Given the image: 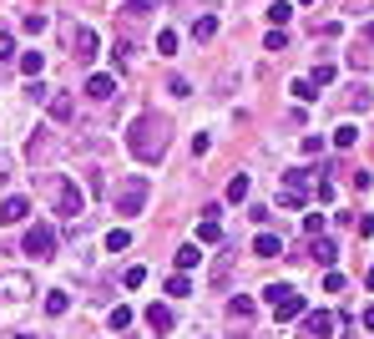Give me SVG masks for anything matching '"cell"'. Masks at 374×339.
<instances>
[{
	"label": "cell",
	"instance_id": "obj_29",
	"mask_svg": "<svg viewBox=\"0 0 374 339\" xmlns=\"http://www.w3.org/2000/svg\"><path fill=\"white\" fill-rule=\"evenodd\" d=\"M20 26H26V31H31V36H41V31H46V15H41V10H31V15H26V20H20Z\"/></svg>",
	"mask_w": 374,
	"mask_h": 339
},
{
	"label": "cell",
	"instance_id": "obj_17",
	"mask_svg": "<svg viewBox=\"0 0 374 339\" xmlns=\"http://www.w3.org/2000/svg\"><path fill=\"white\" fill-rule=\"evenodd\" d=\"M66 309H71V294H61V289H51V294H46V314H51V319H61Z\"/></svg>",
	"mask_w": 374,
	"mask_h": 339
},
{
	"label": "cell",
	"instance_id": "obj_7",
	"mask_svg": "<svg viewBox=\"0 0 374 339\" xmlns=\"http://www.w3.org/2000/svg\"><path fill=\"white\" fill-rule=\"evenodd\" d=\"M299 319H303V334H299V339H329V334H334V314H324V309H319V314L303 309Z\"/></svg>",
	"mask_w": 374,
	"mask_h": 339
},
{
	"label": "cell",
	"instance_id": "obj_19",
	"mask_svg": "<svg viewBox=\"0 0 374 339\" xmlns=\"http://www.w3.org/2000/svg\"><path fill=\"white\" fill-rule=\"evenodd\" d=\"M223 238V228H217V218H203L197 223V243H217Z\"/></svg>",
	"mask_w": 374,
	"mask_h": 339
},
{
	"label": "cell",
	"instance_id": "obj_31",
	"mask_svg": "<svg viewBox=\"0 0 374 339\" xmlns=\"http://www.w3.org/2000/svg\"><path fill=\"white\" fill-rule=\"evenodd\" d=\"M289 15H294V10H289V6H283V0H278V6L268 10V20H273V31H283V20H289Z\"/></svg>",
	"mask_w": 374,
	"mask_h": 339
},
{
	"label": "cell",
	"instance_id": "obj_32",
	"mask_svg": "<svg viewBox=\"0 0 374 339\" xmlns=\"http://www.w3.org/2000/svg\"><path fill=\"white\" fill-rule=\"evenodd\" d=\"M303 233H309V238H319V233H324V213H309V218H303Z\"/></svg>",
	"mask_w": 374,
	"mask_h": 339
},
{
	"label": "cell",
	"instance_id": "obj_14",
	"mask_svg": "<svg viewBox=\"0 0 374 339\" xmlns=\"http://www.w3.org/2000/svg\"><path fill=\"white\" fill-rule=\"evenodd\" d=\"M228 319H233V324H248V319H253V299H248V294H238V299L228 304Z\"/></svg>",
	"mask_w": 374,
	"mask_h": 339
},
{
	"label": "cell",
	"instance_id": "obj_27",
	"mask_svg": "<svg viewBox=\"0 0 374 339\" xmlns=\"http://www.w3.org/2000/svg\"><path fill=\"white\" fill-rule=\"evenodd\" d=\"M309 81H314V87H329V81H334V66H329V61H319V66H314V76H309Z\"/></svg>",
	"mask_w": 374,
	"mask_h": 339
},
{
	"label": "cell",
	"instance_id": "obj_8",
	"mask_svg": "<svg viewBox=\"0 0 374 339\" xmlns=\"http://www.w3.org/2000/svg\"><path fill=\"white\" fill-rule=\"evenodd\" d=\"M66 41H71V56H76V61H92V56H96V31L71 26V31H66Z\"/></svg>",
	"mask_w": 374,
	"mask_h": 339
},
{
	"label": "cell",
	"instance_id": "obj_5",
	"mask_svg": "<svg viewBox=\"0 0 374 339\" xmlns=\"http://www.w3.org/2000/svg\"><path fill=\"white\" fill-rule=\"evenodd\" d=\"M51 193H56V213H66V218L76 223V213L86 208V198H81V193H76V187L66 182V178H51Z\"/></svg>",
	"mask_w": 374,
	"mask_h": 339
},
{
	"label": "cell",
	"instance_id": "obj_34",
	"mask_svg": "<svg viewBox=\"0 0 374 339\" xmlns=\"http://www.w3.org/2000/svg\"><path fill=\"white\" fill-rule=\"evenodd\" d=\"M283 46H289V36H283V31H268V41H263V51H283Z\"/></svg>",
	"mask_w": 374,
	"mask_h": 339
},
{
	"label": "cell",
	"instance_id": "obj_41",
	"mask_svg": "<svg viewBox=\"0 0 374 339\" xmlns=\"http://www.w3.org/2000/svg\"><path fill=\"white\" fill-rule=\"evenodd\" d=\"M15 339H36V334H15Z\"/></svg>",
	"mask_w": 374,
	"mask_h": 339
},
{
	"label": "cell",
	"instance_id": "obj_42",
	"mask_svg": "<svg viewBox=\"0 0 374 339\" xmlns=\"http://www.w3.org/2000/svg\"><path fill=\"white\" fill-rule=\"evenodd\" d=\"M299 6H314V0H299Z\"/></svg>",
	"mask_w": 374,
	"mask_h": 339
},
{
	"label": "cell",
	"instance_id": "obj_16",
	"mask_svg": "<svg viewBox=\"0 0 374 339\" xmlns=\"http://www.w3.org/2000/svg\"><path fill=\"white\" fill-rule=\"evenodd\" d=\"M334 259H339V248L329 243V238H314V264H324V268H334Z\"/></svg>",
	"mask_w": 374,
	"mask_h": 339
},
{
	"label": "cell",
	"instance_id": "obj_24",
	"mask_svg": "<svg viewBox=\"0 0 374 339\" xmlns=\"http://www.w3.org/2000/svg\"><path fill=\"white\" fill-rule=\"evenodd\" d=\"M167 294H172V299H182V294H192L187 273H172V279H167Z\"/></svg>",
	"mask_w": 374,
	"mask_h": 339
},
{
	"label": "cell",
	"instance_id": "obj_6",
	"mask_svg": "<svg viewBox=\"0 0 374 339\" xmlns=\"http://www.w3.org/2000/svg\"><path fill=\"white\" fill-rule=\"evenodd\" d=\"M26 253H31V259H51V253H56L51 223H31V228H26Z\"/></svg>",
	"mask_w": 374,
	"mask_h": 339
},
{
	"label": "cell",
	"instance_id": "obj_2",
	"mask_svg": "<svg viewBox=\"0 0 374 339\" xmlns=\"http://www.w3.org/2000/svg\"><path fill=\"white\" fill-rule=\"evenodd\" d=\"M263 299H268L273 319H299V314H303V294L289 289V284H268V289H263Z\"/></svg>",
	"mask_w": 374,
	"mask_h": 339
},
{
	"label": "cell",
	"instance_id": "obj_37",
	"mask_svg": "<svg viewBox=\"0 0 374 339\" xmlns=\"http://www.w3.org/2000/svg\"><path fill=\"white\" fill-rule=\"evenodd\" d=\"M122 10H127V15H147V10H152V0H127Z\"/></svg>",
	"mask_w": 374,
	"mask_h": 339
},
{
	"label": "cell",
	"instance_id": "obj_12",
	"mask_svg": "<svg viewBox=\"0 0 374 339\" xmlns=\"http://www.w3.org/2000/svg\"><path fill=\"white\" fill-rule=\"evenodd\" d=\"M253 253H258V259H278V253H283V238H278V233H258V238H253Z\"/></svg>",
	"mask_w": 374,
	"mask_h": 339
},
{
	"label": "cell",
	"instance_id": "obj_9",
	"mask_svg": "<svg viewBox=\"0 0 374 339\" xmlns=\"http://www.w3.org/2000/svg\"><path fill=\"white\" fill-rule=\"evenodd\" d=\"M0 294H6V299H31V294H36V284L26 279V273H6V279H0Z\"/></svg>",
	"mask_w": 374,
	"mask_h": 339
},
{
	"label": "cell",
	"instance_id": "obj_1",
	"mask_svg": "<svg viewBox=\"0 0 374 339\" xmlns=\"http://www.w3.org/2000/svg\"><path fill=\"white\" fill-rule=\"evenodd\" d=\"M127 147H131V157H142V162H162V152H167V117L142 112L137 122H131V132H127Z\"/></svg>",
	"mask_w": 374,
	"mask_h": 339
},
{
	"label": "cell",
	"instance_id": "obj_11",
	"mask_svg": "<svg viewBox=\"0 0 374 339\" xmlns=\"http://www.w3.org/2000/svg\"><path fill=\"white\" fill-rule=\"evenodd\" d=\"M26 213H31L26 198H6L0 203V223H26Z\"/></svg>",
	"mask_w": 374,
	"mask_h": 339
},
{
	"label": "cell",
	"instance_id": "obj_22",
	"mask_svg": "<svg viewBox=\"0 0 374 339\" xmlns=\"http://www.w3.org/2000/svg\"><path fill=\"white\" fill-rule=\"evenodd\" d=\"M106 248H112V253L131 248V233H127V228H112V233H106Z\"/></svg>",
	"mask_w": 374,
	"mask_h": 339
},
{
	"label": "cell",
	"instance_id": "obj_28",
	"mask_svg": "<svg viewBox=\"0 0 374 339\" xmlns=\"http://www.w3.org/2000/svg\"><path fill=\"white\" fill-rule=\"evenodd\" d=\"M203 253H197V243H187V248H178V268H192Z\"/></svg>",
	"mask_w": 374,
	"mask_h": 339
},
{
	"label": "cell",
	"instance_id": "obj_38",
	"mask_svg": "<svg viewBox=\"0 0 374 339\" xmlns=\"http://www.w3.org/2000/svg\"><path fill=\"white\" fill-rule=\"evenodd\" d=\"M364 329H374V304H369V309H364Z\"/></svg>",
	"mask_w": 374,
	"mask_h": 339
},
{
	"label": "cell",
	"instance_id": "obj_13",
	"mask_svg": "<svg viewBox=\"0 0 374 339\" xmlns=\"http://www.w3.org/2000/svg\"><path fill=\"white\" fill-rule=\"evenodd\" d=\"M147 324H152V334H167V329H172V309H167V304H152V309H147Z\"/></svg>",
	"mask_w": 374,
	"mask_h": 339
},
{
	"label": "cell",
	"instance_id": "obj_20",
	"mask_svg": "<svg viewBox=\"0 0 374 339\" xmlns=\"http://www.w3.org/2000/svg\"><path fill=\"white\" fill-rule=\"evenodd\" d=\"M41 66H46V56H41V51H26V56H20V71H26V76H41Z\"/></svg>",
	"mask_w": 374,
	"mask_h": 339
},
{
	"label": "cell",
	"instance_id": "obj_3",
	"mask_svg": "<svg viewBox=\"0 0 374 339\" xmlns=\"http://www.w3.org/2000/svg\"><path fill=\"white\" fill-rule=\"evenodd\" d=\"M319 173H303V167H294V173H283V187H278V208H303V198H309Z\"/></svg>",
	"mask_w": 374,
	"mask_h": 339
},
{
	"label": "cell",
	"instance_id": "obj_25",
	"mask_svg": "<svg viewBox=\"0 0 374 339\" xmlns=\"http://www.w3.org/2000/svg\"><path fill=\"white\" fill-rule=\"evenodd\" d=\"M228 198H233V203H243V198H248V178H243V173L228 182Z\"/></svg>",
	"mask_w": 374,
	"mask_h": 339
},
{
	"label": "cell",
	"instance_id": "obj_35",
	"mask_svg": "<svg viewBox=\"0 0 374 339\" xmlns=\"http://www.w3.org/2000/svg\"><path fill=\"white\" fill-rule=\"evenodd\" d=\"M339 289H344V273L329 268V273H324V294H339Z\"/></svg>",
	"mask_w": 374,
	"mask_h": 339
},
{
	"label": "cell",
	"instance_id": "obj_10",
	"mask_svg": "<svg viewBox=\"0 0 374 339\" xmlns=\"http://www.w3.org/2000/svg\"><path fill=\"white\" fill-rule=\"evenodd\" d=\"M86 96H92V101H106V96H117V76H86Z\"/></svg>",
	"mask_w": 374,
	"mask_h": 339
},
{
	"label": "cell",
	"instance_id": "obj_26",
	"mask_svg": "<svg viewBox=\"0 0 374 339\" xmlns=\"http://www.w3.org/2000/svg\"><path fill=\"white\" fill-rule=\"evenodd\" d=\"M359 142V127H339L334 132V147H354Z\"/></svg>",
	"mask_w": 374,
	"mask_h": 339
},
{
	"label": "cell",
	"instance_id": "obj_4",
	"mask_svg": "<svg viewBox=\"0 0 374 339\" xmlns=\"http://www.w3.org/2000/svg\"><path fill=\"white\" fill-rule=\"evenodd\" d=\"M147 193H152V182L142 178V173H131L122 187H117V213L122 218H131V213H142V203H147Z\"/></svg>",
	"mask_w": 374,
	"mask_h": 339
},
{
	"label": "cell",
	"instance_id": "obj_23",
	"mask_svg": "<svg viewBox=\"0 0 374 339\" xmlns=\"http://www.w3.org/2000/svg\"><path fill=\"white\" fill-rule=\"evenodd\" d=\"M106 324H112V334H122V329L131 324V309H122V304H117L112 314H106Z\"/></svg>",
	"mask_w": 374,
	"mask_h": 339
},
{
	"label": "cell",
	"instance_id": "obj_30",
	"mask_svg": "<svg viewBox=\"0 0 374 339\" xmlns=\"http://www.w3.org/2000/svg\"><path fill=\"white\" fill-rule=\"evenodd\" d=\"M157 51H162V56L178 51V31H162V36H157Z\"/></svg>",
	"mask_w": 374,
	"mask_h": 339
},
{
	"label": "cell",
	"instance_id": "obj_18",
	"mask_svg": "<svg viewBox=\"0 0 374 339\" xmlns=\"http://www.w3.org/2000/svg\"><path fill=\"white\" fill-rule=\"evenodd\" d=\"M213 36H217V20L213 15H197L192 20V41H213Z\"/></svg>",
	"mask_w": 374,
	"mask_h": 339
},
{
	"label": "cell",
	"instance_id": "obj_39",
	"mask_svg": "<svg viewBox=\"0 0 374 339\" xmlns=\"http://www.w3.org/2000/svg\"><path fill=\"white\" fill-rule=\"evenodd\" d=\"M364 41H374V26H364Z\"/></svg>",
	"mask_w": 374,
	"mask_h": 339
},
{
	"label": "cell",
	"instance_id": "obj_36",
	"mask_svg": "<svg viewBox=\"0 0 374 339\" xmlns=\"http://www.w3.org/2000/svg\"><path fill=\"white\" fill-rule=\"evenodd\" d=\"M15 56V41H10V31H0V61H10Z\"/></svg>",
	"mask_w": 374,
	"mask_h": 339
},
{
	"label": "cell",
	"instance_id": "obj_40",
	"mask_svg": "<svg viewBox=\"0 0 374 339\" xmlns=\"http://www.w3.org/2000/svg\"><path fill=\"white\" fill-rule=\"evenodd\" d=\"M369 289H374V268H369Z\"/></svg>",
	"mask_w": 374,
	"mask_h": 339
},
{
	"label": "cell",
	"instance_id": "obj_33",
	"mask_svg": "<svg viewBox=\"0 0 374 339\" xmlns=\"http://www.w3.org/2000/svg\"><path fill=\"white\" fill-rule=\"evenodd\" d=\"M354 228H359V238H374V213H359Z\"/></svg>",
	"mask_w": 374,
	"mask_h": 339
},
{
	"label": "cell",
	"instance_id": "obj_21",
	"mask_svg": "<svg viewBox=\"0 0 374 339\" xmlns=\"http://www.w3.org/2000/svg\"><path fill=\"white\" fill-rule=\"evenodd\" d=\"M289 92H294L299 101H314V96H319V87H314V81H309V76H299V81H294V87H289Z\"/></svg>",
	"mask_w": 374,
	"mask_h": 339
},
{
	"label": "cell",
	"instance_id": "obj_15",
	"mask_svg": "<svg viewBox=\"0 0 374 339\" xmlns=\"http://www.w3.org/2000/svg\"><path fill=\"white\" fill-rule=\"evenodd\" d=\"M71 112H76V101L66 96V92H56V96H51V117H56V122H71Z\"/></svg>",
	"mask_w": 374,
	"mask_h": 339
}]
</instances>
